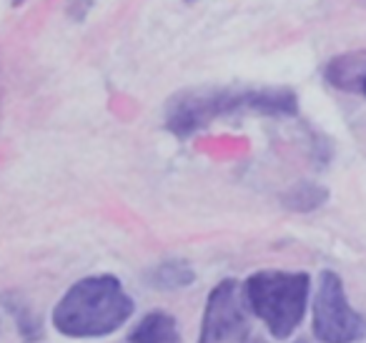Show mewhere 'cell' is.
Here are the masks:
<instances>
[{
  "label": "cell",
  "instance_id": "cell-14",
  "mask_svg": "<svg viewBox=\"0 0 366 343\" xmlns=\"http://www.w3.org/2000/svg\"><path fill=\"white\" fill-rule=\"evenodd\" d=\"M189 3H191V0H189Z\"/></svg>",
  "mask_w": 366,
  "mask_h": 343
},
{
  "label": "cell",
  "instance_id": "cell-4",
  "mask_svg": "<svg viewBox=\"0 0 366 343\" xmlns=\"http://www.w3.org/2000/svg\"><path fill=\"white\" fill-rule=\"evenodd\" d=\"M239 111H244V91H221V88L183 91L168 103L166 128L178 138H189L219 116Z\"/></svg>",
  "mask_w": 366,
  "mask_h": 343
},
{
  "label": "cell",
  "instance_id": "cell-2",
  "mask_svg": "<svg viewBox=\"0 0 366 343\" xmlns=\"http://www.w3.org/2000/svg\"><path fill=\"white\" fill-rule=\"evenodd\" d=\"M249 311L279 341L296 333L306 316L311 278L296 271H259L241 286Z\"/></svg>",
  "mask_w": 366,
  "mask_h": 343
},
{
  "label": "cell",
  "instance_id": "cell-1",
  "mask_svg": "<svg viewBox=\"0 0 366 343\" xmlns=\"http://www.w3.org/2000/svg\"><path fill=\"white\" fill-rule=\"evenodd\" d=\"M133 301L113 276H91L73 283L53 308V326L71 338H103L131 318Z\"/></svg>",
  "mask_w": 366,
  "mask_h": 343
},
{
  "label": "cell",
  "instance_id": "cell-7",
  "mask_svg": "<svg viewBox=\"0 0 366 343\" xmlns=\"http://www.w3.org/2000/svg\"><path fill=\"white\" fill-rule=\"evenodd\" d=\"M324 78L329 86L346 93H361L366 78V53H344L326 63Z\"/></svg>",
  "mask_w": 366,
  "mask_h": 343
},
{
  "label": "cell",
  "instance_id": "cell-11",
  "mask_svg": "<svg viewBox=\"0 0 366 343\" xmlns=\"http://www.w3.org/2000/svg\"><path fill=\"white\" fill-rule=\"evenodd\" d=\"M3 303H6V308L13 313V318H16V323H18V331L23 333L26 341H36V338H41V323L36 321V316L31 313V308H28L26 303H21V298L18 296H3Z\"/></svg>",
  "mask_w": 366,
  "mask_h": 343
},
{
  "label": "cell",
  "instance_id": "cell-5",
  "mask_svg": "<svg viewBox=\"0 0 366 343\" xmlns=\"http://www.w3.org/2000/svg\"><path fill=\"white\" fill-rule=\"evenodd\" d=\"M244 291L236 281H221L206 301L199 343H251Z\"/></svg>",
  "mask_w": 366,
  "mask_h": 343
},
{
  "label": "cell",
  "instance_id": "cell-8",
  "mask_svg": "<svg viewBox=\"0 0 366 343\" xmlns=\"http://www.w3.org/2000/svg\"><path fill=\"white\" fill-rule=\"evenodd\" d=\"M131 343H183L178 333L176 318L166 311H153L138 321V326L128 333Z\"/></svg>",
  "mask_w": 366,
  "mask_h": 343
},
{
  "label": "cell",
  "instance_id": "cell-9",
  "mask_svg": "<svg viewBox=\"0 0 366 343\" xmlns=\"http://www.w3.org/2000/svg\"><path fill=\"white\" fill-rule=\"evenodd\" d=\"M146 278L158 291H178V288H189L196 281V273L186 261H166L148 271Z\"/></svg>",
  "mask_w": 366,
  "mask_h": 343
},
{
  "label": "cell",
  "instance_id": "cell-6",
  "mask_svg": "<svg viewBox=\"0 0 366 343\" xmlns=\"http://www.w3.org/2000/svg\"><path fill=\"white\" fill-rule=\"evenodd\" d=\"M244 111L259 113V116L289 118L299 113V98L289 88H259V91H244Z\"/></svg>",
  "mask_w": 366,
  "mask_h": 343
},
{
  "label": "cell",
  "instance_id": "cell-3",
  "mask_svg": "<svg viewBox=\"0 0 366 343\" xmlns=\"http://www.w3.org/2000/svg\"><path fill=\"white\" fill-rule=\"evenodd\" d=\"M311 326L319 343H356L366 336V318L351 308L339 273L321 271Z\"/></svg>",
  "mask_w": 366,
  "mask_h": 343
},
{
  "label": "cell",
  "instance_id": "cell-10",
  "mask_svg": "<svg viewBox=\"0 0 366 343\" xmlns=\"http://www.w3.org/2000/svg\"><path fill=\"white\" fill-rule=\"evenodd\" d=\"M329 201V191L319 183H311V181H304V183H296L291 186L289 191L281 196V203L284 208L294 213H311V211H319L324 203Z\"/></svg>",
  "mask_w": 366,
  "mask_h": 343
},
{
  "label": "cell",
  "instance_id": "cell-12",
  "mask_svg": "<svg viewBox=\"0 0 366 343\" xmlns=\"http://www.w3.org/2000/svg\"><path fill=\"white\" fill-rule=\"evenodd\" d=\"M93 0H68V13H71V18H76V21H83L86 18V13L91 11Z\"/></svg>",
  "mask_w": 366,
  "mask_h": 343
},
{
  "label": "cell",
  "instance_id": "cell-13",
  "mask_svg": "<svg viewBox=\"0 0 366 343\" xmlns=\"http://www.w3.org/2000/svg\"><path fill=\"white\" fill-rule=\"evenodd\" d=\"M361 96L366 98V78H364V86H361Z\"/></svg>",
  "mask_w": 366,
  "mask_h": 343
}]
</instances>
